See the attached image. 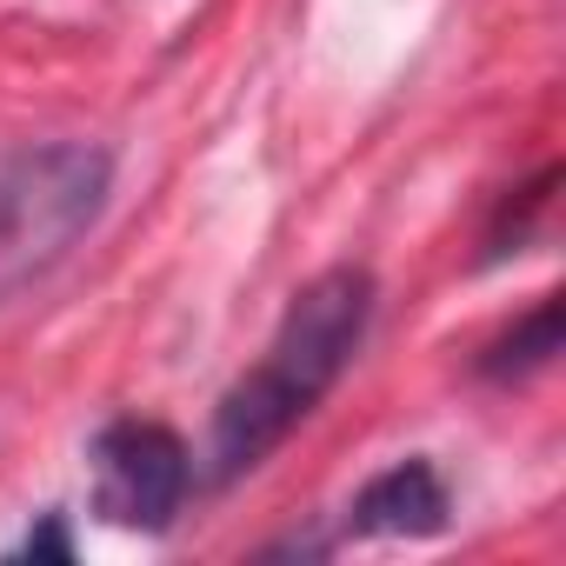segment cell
<instances>
[{"mask_svg": "<svg viewBox=\"0 0 566 566\" xmlns=\"http://www.w3.org/2000/svg\"><path fill=\"white\" fill-rule=\"evenodd\" d=\"M374 321V273L340 260L287 301L260 367H247L213 407V480L253 473L354 367Z\"/></svg>", "mask_w": 566, "mask_h": 566, "instance_id": "6da1fadb", "label": "cell"}, {"mask_svg": "<svg viewBox=\"0 0 566 566\" xmlns=\"http://www.w3.org/2000/svg\"><path fill=\"white\" fill-rule=\"evenodd\" d=\"M114 187V160L101 147L61 140L0 167V301L67 260V247L101 220Z\"/></svg>", "mask_w": 566, "mask_h": 566, "instance_id": "7a4b0ae2", "label": "cell"}, {"mask_svg": "<svg viewBox=\"0 0 566 566\" xmlns=\"http://www.w3.org/2000/svg\"><path fill=\"white\" fill-rule=\"evenodd\" d=\"M187 447L160 420H114L94 433V506L127 533H167L187 506Z\"/></svg>", "mask_w": 566, "mask_h": 566, "instance_id": "3957f363", "label": "cell"}, {"mask_svg": "<svg viewBox=\"0 0 566 566\" xmlns=\"http://www.w3.org/2000/svg\"><path fill=\"white\" fill-rule=\"evenodd\" d=\"M453 513L447 480L427 460H400L387 473H374L354 500V533H380V539H427L440 533Z\"/></svg>", "mask_w": 566, "mask_h": 566, "instance_id": "277c9868", "label": "cell"}, {"mask_svg": "<svg viewBox=\"0 0 566 566\" xmlns=\"http://www.w3.org/2000/svg\"><path fill=\"white\" fill-rule=\"evenodd\" d=\"M553 354H559V301L546 294L526 321H513V327L480 354V374H486V380H520V374H539Z\"/></svg>", "mask_w": 566, "mask_h": 566, "instance_id": "5b68a950", "label": "cell"}, {"mask_svg": "<svg viewBox=\"0 0 566 566\" xmlns=\"http://www.w3.org/2000/svg\"><path fill=\"white\" fill-rule=\"evenodd\" d=\"M28 559H74V539H67V526L54 513L41 520V533H28Z\"/></svg>", "mask_w": 566, "mask_h": 566, "instance_id": "8992f818", "label": "cell"}]
</instances>
